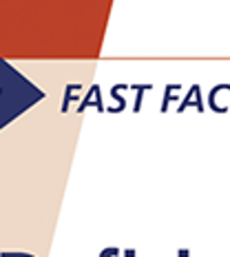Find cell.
I'll list each match as a JSON object with an SVG mask.
<instances>
[{"label": "cell", "mask_w": 230, "mask_h": 257, "mask_svg": "<svg viewBox=\"0 0 230 257\" xmlns=\"http://www.w3.org/2000/svg\"><path fill=\"white\" fill-rule=\"evenodd\" d=\"M113 255H120V248H115V246H109V248H104L100 257H113Z\"/></svg>", "instance_id": "6"}, {"label": "cell", "mask_w": 230, "mask_h": 257, "mask_svg": "<svg viewBox=\"0 0 230 257\" xmlns=\"http://www.w3.org/2000/svg\"><path fill=\"white\" fill-rule=\"evenodd\" d=\"M80 89H82L80 84H67V95H64V100H62V113H67V111H69V102L78 98V95H73V91H80Z\"/></svg>", "instance_id": "4"}, {"label": "cell", "mask_w": 230, "mask_h": 257, "mask_svg": "<svg viewBox=\"0 0 230 257\" xmlns=\"http://www.w3.org/2000/svg\"><path fill=\"white\" fill-rule=\"evenodd\" d=\"M87 106H95L100 113H102V111H106L104 104H102V95H100V84H93V87L89 89V93L84 95V100L78 104V113H82Z\"/></svg>", "instance_id": "1"}, {"label": "cell", "mask_w": 230, "mask_h": 257, "mask_svg": "<svg viewBox=\"0 0 230 257\" xmlns=\"http://www.w3.org/2000/svg\"><path fill=\"white\" fill-rule=\"evenodd\" d=\"M177 89H181V84H168L166 87V93H164V102H162V113L166 111V106H168V100L173 98V95H168L170 91H177Z\"/></svg>", "instance_id": "5"}, {"label": "cell", "mask_w": 230, "mask_h": 257, "mask_svg": "<svg viewBox=\"0 0 230 257\" xmlns=\"http://www.w3.org/2000/svg\"><path fill=\"white\" fill-rule=\"evenodd\" d=\"M177 257H188V250H184V248H181V250H179V255H177Z\"/></svg>", "instance_id": "8"}, {"label": "cell", "mask_w": 230, "mask_h": 257, "mask_svg": "<svg viewBox=\"0 0 230 257\" xmlns=\"http://www.w3.org/2000/svg\"><path fill=\"white\" fill-rule=\"evenodd\" d=\"M192 100H195V104H197V111H201L204 113V100L199 98V84H192L190 91H188V95H186L184 100H181V104H179V109H177V113H184V109L188 106Z\"/></svg>", "instance_id": "2"}, {"label": "cell", "mask_w": 230, "mask_h": 257, "mask_svg": "<svg viewBox=\"0 0 230 257\" xmlns=\"http://www.w3.org/2000/svg\"><path fill=\"white\" fill-rule=\"evenodd\" d=\"M133 89L137 91V98H135V104H133V111H140L142 109V98L146 91L153 89V84H133Z\"/></svg>", "instance_id": "3"}, {"label": "cell", "mask_w": 230, "mask_h": 257, "mask_svg": "<svg viewBox=\"0 0 230 257\" xmlns=\"http://www.w3.org/2000/svg\"><path fill=\"white\" fill-rule=\"evenodd\" d=\"M124 257H135V250H124Z\"/></svg>", "instance_id": "7"}, {"label": "cell", "mask_w": 230, "mask_h": 257, "mask_svg": "<svg viewBox=\"0 0 230 257\" xmlns=\"http://www.w3.org/2000/svg\"><path fill=\"white\" fill-rule=\"evenodd\" d=\"M0 257H12V255H9V253H0Z\"/></svg>", "instance_id": "9"}]
</instances>
